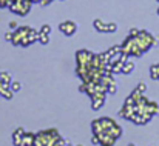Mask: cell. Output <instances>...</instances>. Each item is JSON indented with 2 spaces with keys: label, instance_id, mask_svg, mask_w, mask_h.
<instances>
[{
  "label": "cell",
  "instance_id": "7a4b0ae2",
  "mask_svg": "<svg viewBox=\"0 0 159 146\" xmlns=\"http://www.w3.org/2000/svg\"><path fill=\"white\" fill-rule=\"evenodd\" d=\"M94 25H96V29H99V31H104V32H113V31H116V25L113 23V25H104L102 22H94Z\"/></svg>",
  "mask_w": 159,
  "mask_h": 146
},
{
  "label": "cell",
  "instance_id": "3957f363",
  "mask_svg": "<svg viewBox=\"0 0 159 146\" xmlns=\"http://www.w3.org/2000/svg\"><path fill=\"white\" fill-rule=\"evenodd\" d=\"M150 77H152L153 80H159V63L153 65V66L150 68Z\"/></svg>",
  "mask_w": 159,
  "mask_h": 146
},
{
  "label": "cell",
  "instance_id": "277c9868",
  "mask_svg": "<svg viewBox=\"0 0 159 146\" xmlns=\"http://www.w3.org/2000/svg\"><path fill=\"white\" fill-rule=\"evenodd\" d=\"M133 68H134V65H133V63H127V66H124V68H122V72L128 74V72H131V71H133Z\"/></svg>",
  "mask_w": 159,
  "mask_h": 146
},
{
  "label": "cell",
  "instance_id": "6da1fadb",
  "mask_svg": "<svg viewBox=\"0 0 159 146\" xmlns=\"http://www.w3.org/2000/svg\"><path fill=\"white\" fill-rule=\"evenodd\" d=\"M76 29H77V26H76L73 22H65V23L60 25V31H62L63 34H66V36H71Z\"/></svg>",
  "mask_w": 159,
  "mask_h": 146
},
{
  "label": "cell",
  "instance_id": "8992f818",
  "mask_svg": "<svg viewBox=\"0 0 159 146\" xmlns=\"http://www.w3.org/2000/svg\"><path fill=\"white\" fill-rule=\"evenodd\" d=\"M128 146H136V145H134V143H130V145H128Z\"/></svg>",
  "mask_w": 159,
  "mask_h": 146
},
{
  "label": "cell",
  "instance_id": "5b68a950",
  "mask_svg": "<svg viewBox=\"0 0 159 146\" xmlns=\"http://www.w3.org/2000/svg\"><path fill=\"white\" fill-rule=\"evenodd\" d=\"M19 89H20V83H17V82H16V83H11V91H12V92H14V91H19Z\"/></svg>",
  "mask_w": 159,
  "mask_h": 146
}]
</instances>
